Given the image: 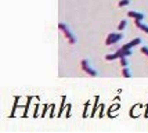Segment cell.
Listing matches in <instances>:
<instances>
[{
    "label": "cell",
    "instance_id": "30bf717a",
    "mask_svg": "<svg viewBox=\"0 0 148 133\" xmlns=\"http://www.w3.org/2000/svg\"><path fill=\"white\" fill-rule=\"evenodd\" d=\"M65 103H66V99L62 97V105H61L60 111H58V116H61V115H62V111H64V108H65Z\"/></svg>",
    "mask_w": 148,
    "mask_h": 133
},
{
    "label": "cell",
    "instance_id": "3957f363",
    "mask_svg": "<svg viewBox=\"0 0 148 133\" xmlns=\"http://www.w3.org/2000/svg\"><path fill=\"white\" fill-rule=\"evenodd\" d=\"M123 39V35L122 33H115V32H112L108 35V38L105 40V44L107 46H112V44H116L118 42H121Z\"/></svg>",
    "mask_w": 148,
    "mask_h": 133
},
{
    "label": "cell",
    "instance_id": "7c38bea8",
    "mask_svg": "<svg viewBox=\"0 0 148 133\" xmlns=\"http://www.w3.org/2000/svg\"><path fill=\"white\" fill-rule=\"evenodd\" d=\"M121 65H122V67H129V61H127V57H122V58H121Z\"/></svg>",
    "mask_w": 148,
    "mask_h": 133
},
{
    "label": "cell",
    "instance_id": "277c9868",
    "mask_svg": "<svg viewBox=\"0 0 148 133\" xmlns=\"http://www.w3.org/2000/svg\"><path fill=\"white\" fill-rule=\"evenodd\" d=\"M140 43H141V39H140V38H136V39H133L132 42H129L127 44H125L123 47H126V49H133V47H136V46H138Z\"/></svg>",
    "mask_w": 148,
    "mask_h": 133
},
{
    "label": "cell",
    "instance_id": "8992f818",
    "mask_svg": "<svg viewBox=\"0 0 148 133\" xmlns=\"http://www.w3.org/2000/svg\"><path fill=\"white\" fill-rule=\"evenodd\" d=\"M134 24L137 28H140L143 32H145V33H148V25H145L143 21H138V19H134Z\"/></svg>",
    "mask_w": 148,
    "mask_h": 133
},
{
    "label": "cell",
    "instance_id": "9c48e42d",
    "mask_svg": "<svg viewBox=\"0 0 148 133\" xmlns=\"http://www.w3.org/2000/svg\"><path fill=\"white\" fill-rule=\"evenodd\" d=\"M98 100H100L98 97L94 99V103H96V104H94V107H93V110H91V116H94V115H96V111H97V108H98Z\"/></svg>",
    "mask_w": 148,
    "mask_h": 133
},
{
    "label": "cell",
    "instance_id": "5b68a950",
    "mask_svg": "<svg viewBox=\"0 0 148 133\" xmlns=\"http://www.w3.org/2000/svg\"><path fill=\"white\" fill-rule=\"evenodd\" d=\"M129 17L134 19H138V21H143L144 19V14L140 13V11H129Z\"/></svg>",
    "mask_w": 148,
    "mask_h": 133
},
{
    "label": "cell",
    "instance_id": "6da1fadb",
    "mask_svg": "<svg viewBox=\"0 0 148 133\" xmlns=\"http://www.w3.org/2000/svg\"><path fill=\"white\" fill-rule=\"evenodd\" d=\"M58 28H60V31H62V33L65 35V38L68 39V42L71 44H76V42H77V39H76V36L73 35V32L68 28V25L66 24H64V22H60L58 24Z\"/></svg>",
    "mask_w": 148,
    "mask_h": 133
},
{
    "label": "cell",
    "instance_id": "52a82bcc",
    "mask_svg": "<svg viewBox=\"0 0 148 133\" xmlns=\"http://www.w3.org/2000/svg\"><path fill=\"white\" fill-rule=\"evenodd\" d=\"M126 28H127V21H126V19H122V21L119 22V25H118V31L122 32V31H125Z\"/></svg>",
    "mask_w": 148,
    "mask_h": 133
},
{
    "label": "cell",
    "instance_id": "7a4b0ae2",
    "mask_svg": "<svg viewBox=\"0 0 148 133\" xmlns=\"http://www.w3.org/2000/svg\"><path fill=\"white\" fill-rule=\"evenodd\" d=\"M80 67H82V70H83L89 76H97V75H98V72H97V71L90 65L89 60H82V63H80Z\"/></svg>",
    "mask_w": 148,
    "mask_h": 133
},
{
    "label": "cell",
    "instance_id": "ba28073f",
    "mask_svg": "<svg viewBox=\"0 0 148 133\" xmlns=\"http://www.w3.org/2000/svg\"><path fill=\"white\" fill-rule=\"evenodd\" d=\"M122 75L125 76V78H132V72H130L129 67H123V70H122Z\"/></svg>",
    "mask_w": 148,
    "mask_h": 133
},
{
    "label": "cell",
    "instance_id": "4fadbf2b",
    "mask_svg": "<svg viewBox=\"0 0 148 133\" xmlns=\"http://www.w3.org/2000/svg\"><path fill=\"white\" fill-rule=\"evenodd\" d=\"M141 53H144V54L148 57V47H141Z\"/></svg>",
    "mask_w": 148,
    "mask_h": 133
},
{
    "label": "cell",
    "instance_id": "8fae6325",
    "mask_svg": "<svg viewBox=\"0 0 148 133\" xmlns=\"http://www.w3.org/2000/svg\"><path fill=\"white\" fill-rule=\"evenodd\" d=\"M130 4V0H121L119 3H118V6L119 7H126Z\"/></svg>",
    "mask_w": 148,
    "mask_h": 133
}]
</instances>
